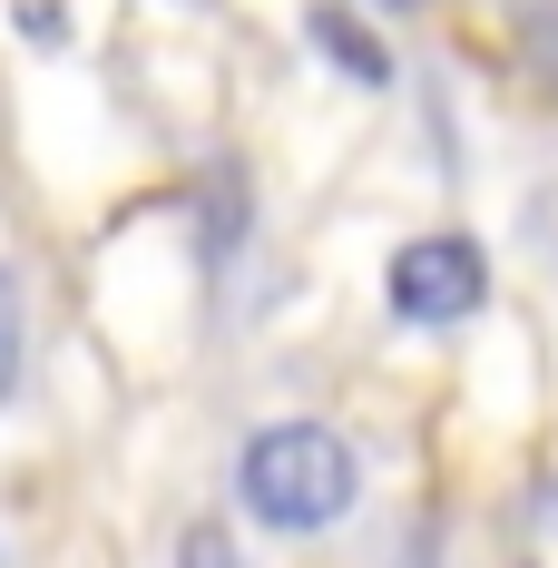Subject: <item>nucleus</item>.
I'll list each match as a JSON object with an SVG mask.
<instances>
[{"label": "nucleus", "instance_id": "f257e3e1", "mask_svg": "<svg viewBox=\"0 0 558 568\" xmlns=\"http://www.w3.org/2000/svg\"><path fill=\"white\" fill-rule=\"evenodd\" d=\"M235 490H245V510L265 519V529L304 539V529H334V519L353 510L363 470H353V442H343V432H324V422H275V432L245 442Z\"/></svg>", "mask_w": 558, "mask_h": 568}, {"label": "nucleus", "instance_id": "f03ea898", "mask_svg": "<svg viewBox=\"0 0 558 568\" xmlns=\"http://www.w3.org/2000/svg\"><path fill=\"white\" fill-rule=\"evenodd\" d=\"M383 284H392V314H402V324H460V314H480L490 265H480L470 235H422V245L392 255Z\"/></svg>", "mask_w": 558, "mask_h": 568}, {"label": "nucleus", "instance_id": "7ed1b4c3", "mask_svg": "<svg viewBox=\"0 0 558 568\" xmlns=\"http://www.w3.org/2000/svg\"><path fill=\"white\" fill-rule=\"evenodd\" d=\"M314 40H324V50H334L343 69H353V79H383V50H373V40L353 30V20H334V10H314Z\"/></svg>", "mask_w": 558, "mask_h": 568}, {"label": "nucleus", "instance_id": "20e7f679", "mask_svg": "<svg viewBox=\"0 0 558 568\" xmlns=\"http://www.w3.org/2000/svg\"><path fill=\"white\" fill-rule=\"evenodd\" d=\"M10 373H20V284L0 265V393H10Z\"/></svg>", "mask_w": 558, "mask_h": 568}, {"label": "nucleus", "instance_id": "39448f33", "mask_svg": "<svg viewBox=\"0 0 558 568\" xmlns=\"http://www.w3.org/2000/svg\"><path fill=\"white\" fill-rule=\"evenodd\" d=\"M186 568H225V539H216V529H196V539H186Z\"/></svg>", "mask_w": 558, "mask_h": 568}, {"label": "nucleus", "instance_id": "423d86ee", "mask_svg": "<svg viewBox=\"0 0 558 568\" xmlns=\"http://www.w3.org/2000/svg\"><path fill=\"white\" fill-rule=\"evenodd\" d=\"M0 568H10V559H0Z\"/></svg>", "mask_w": 558, "mask_h": 568}]
</instances>
